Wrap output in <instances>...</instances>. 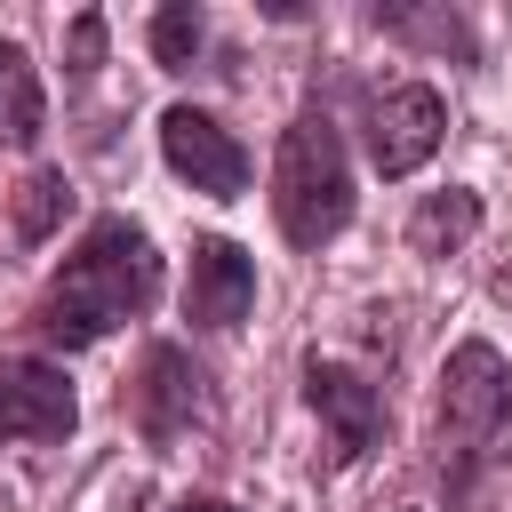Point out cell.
<instances>
[{
    "mask_svg": "<svg viewBox=\"0 0 512 512\" xmlns=\"http://www.w3.org/2000/svg\"><path fill=\"white\" fill-rule=\"evenodd\" d=\"M368 24H376V32H392V40H424V48L456 56V64H472V24H464L456 8H400V0H376V8H368Z\"/></svg>",
    "mask_w": 512,
    "mask_h": 512,
    "instance_id": "obj_12",
    "label": "cell"
},
{
    "mask_svg": "<svg viewBox=\"0 0 512 512\" xmlns=\"http://www.w3.org/2000/svg\"><path fill=\"white\" fill-rule=\"evenodd\" d=\"M144 40H152V64H160V72H192L200 48H208V16H200V0H160L152 24H144Z\"/></svg>",
    "mask_w": 512,
    "mask_h": 512,
    "instance_id": "obj_14",
    "label": "cell"
},
{
    "mask_svg": "<svg viewBox=\"0 0 512 512\" xmlns=\"http://www.w3.org/2000/svg\"><path fill=\"white\" fill-rule=\"evenodd\" d=\"M80 432V392L56 360L40 352H16L0 360V440H72Z\"/></svg>",
    "mask_w": 512,
    "mask_h": 512,
    "instance_id": "obj_8",
    "label": "cell"
},
{
    "mask_svg": "<svg viewBox=\"0 0 512 512\" xmlns=\"http://www.w3.org/2000/svg\"><path fill=\"white\" fill-rule=\"evenodd\" d=\"M480 192L472 184H440V192H424L416 208H408V248L416 256H432V264H448V256H464L472 240H480Z\"/></svg>",
    "mask_w": 512,
    "mask_h": 512,
    "instance_id": "obj_10",
    "label": "cell"
},
{
    "mask_svg": "<svg viewBox=\"0 0 512 512\" xmlns=\"http://www.w3.org/2000/svg\"><path fill=\"white\" fill-rule=\"evenodd\" d=\"M64 216H72V176H64V168H32V176L16 184V200H8V224H16V240H24V248L56 240V232H64Z\"/></svg>",
    "mask_w": 512,
    "mask_h": 512,
    "instance_id": "obj_13",
    "label": "cell"
},
{
    "mask_svg": "<svg viewBox=\"0 0 512 512\" xmlns=\"http://www.w3.org/2000/svg\"><path fill=\"white\" fill-rule=\"evenodd\" d=\"M64 72H72V80H96V72H104V8H80V16L64 24Z\"/></svg>",
    "mask_w": 512,
    "mask_h": 512,
    "instance_id": "obj_15",
    "label": "cell"
},
{
    "mask_svg": "<svg viewBox=\"0 0 512 512\" xmlns=\"http://www.w3.org/2000/svg\"><path fill=\"white\" fill-rule=\"evenodd\" d=\"M160 160H168V176H184L192 192H208V200H240L248 192V144L216 120V112H200V104H168L160 112Z\"/></svg>",
    "mask_w": 512,
    "mask_h": 512,
    "instance_id": "obj_7",
    "label": "cell"
},
{
    "mask_svg": "<svg viewBox=\"0 0 512 512\" xmlns=\"http://www.w3.org/2000/svg\"><path fill=\"white\" fill-rule=\"evenodd\" d=\"M304 408L328 424V448H336V464H368L376 448H384V432H392V408H384V384L376 376H360V368H344L336 352H304Z\"/></svg>",
    "mask_w": 512,
    "mask_h": 512,
    "instance_id": "obj_6",
    "label": "cell"
},
{
    "mask_svg": "<svg viewBox=\"0 0 512 512\" xmlns=\"http://www.w3.org/2000/svg\"><path fill=\"white\" fill-rule=\"evenodd\" d=\"M160 304V248H152V232L136 224V216H120V208H104V216H88V232L64 248V264L48 272V288L32 296V336L40 344H56V352H88V344H104L112 328H128V320H144Z\"/></svg>",
    "mask_w": 512,
    "mask_h": 512,
    "instance_id": "obj_1",
    "label": "cell"
},
{
    "mask_svg": "<svg viewBox=\"0 0 512 512\" xmlns=\"http://www.w3.org/2000/svg\"><path fill=\"white\" fill-rule=\"evenodd\" d=\"M168 512H240V504H224V496H184V504H168Z\"/></svg>",
    "mask_w": 512,
    "mask_h": 512,
    "instance_id": "obj_16",
    "label": "cell"
},
{
    "mask_svg": "<svg viewBox=\"0 0 512 512\" xmlns=\"http://www.w3.org/2000/svg\"><path fill=\"white\" fill-rule=\"evenodd\" d=\"M360 192H352V152H344V128L304 104L288 128H280V152H272V224L288 248L320 256L344 224H352Z\"/></svg>",
    "mask_w": 512,
    "mask_h": 512,
    "instance_id": "obj_3",
    "label": "cell"
},
{
    "mask_svg": "<svg viewBox=\"0 0 512 512\" xmlns=\"http://www.w3.org/2000/svg\"><path fill=\"white\" fill-rule=\"evenodd\" d=\"M256 312V256L224 232H200L192 240V264H184V320L200 336H224Z\"/></svg>",
    "mask_w": 512,
    "mask_h": 512,
    "instance_id": "obj_9",
    "label": "cell"
},
{
    "mask_svg": "<svg viewBox=\"0 0 512 512\" xmlns=\"http://www.w3.org/2000/svg\"><path fill=\"white\" fill-rule=\"evenodd\" d=\"M504 424H512V360L488 336L448 344L440 392H432V440H440V480H448V504L456 512H472L480 472L496 464Z\"/></svg>",
    "mask_w": 512,
    "mask_h": 512,
    "instance_id": "obj_2",
    "label": "cell"
},
{
    "mask_svg": "<svg viewBox=\"0 0 512 512\" xmlns=\"http://www.w3.org/2000/svg\"><path fill=\"white\" fill-rule=\"evenodd\" d=\"M128 424H136V440L144 448H184L192 440V424H208L216 416V384H208V368L184 352V344H144V360H136V376H128Z\"/></svg>",
    "mask_w": 512,
    "mask_h": 512,
    "instance_id": "obj_4",
    "label": "cell"
},
{
    "mask_svg": "<svg viewBox=\"0 0 512 512\" xmlns=\"http://www.w3.org/2000/svg\"><path fill=\"white\" fill-rule=\"evenodd\" d=\"M48 136V88H40V64L24 40H0V144L8 152H32Z\"/></svg>",
    "mask_w": 512,
    "mask_h": 512,
    "instance_id": "obj_11",
    "label": "cell"
},
{
    "mask_svg": "<svg viewBox=\"0 0 512 512\" xmlns=\"http://www.w3.org/2000/svg\"><path fill=\"white\" fill-rule=\"evenodd\" d=\"M360 136H368V168H376L384 184H400V176H416V168L440 152V136H448V96H440L432 80H384V88L360 96Z\"/></svg>",
    "mask_w": 512,
    "mask_h": 512,
    "instance_id": "obj_5",
    "label": "cell"
}]
</instances>
